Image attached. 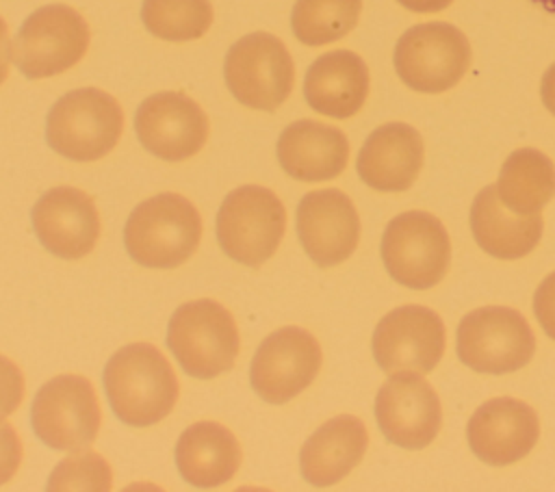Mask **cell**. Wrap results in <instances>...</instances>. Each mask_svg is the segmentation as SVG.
Masks as SVG:
<instances>
[{
    "label": "cell",
    "instance_id": "cell-7",
    "mask_svg": "<svg viewBox=\"0 0 555 492\" xmlns=\"http://www.w3.org/2000/svg\"><path fill=\"white\" fill-rule=\"evenodd\" d=\"M455 351L468 368L503 375L529 364L535 351V336L518 310L486 306L462 316L455 334Z\"/></svg>",
    "mask_w": 555,
    "mask_h": 492
},
{
    "label": "cell",
    "instance_id": "cell-27",
    "mask_svg": "<svg viewBox=\"0 0 555 492\" xmlns=\"http://www.w3.org/2000/svg\"><path fill=\"white\" fill-rule=\"evenodd\" d=\"M210 0H143L141 20L150 35L165 41L199 39L212 24Z\"/></svg>",
    "mask_w": 555,
    "mask_h": 492
},
{
    "label": "cell",
    "instance_id": "cell-18",
    "mask_svg": "<svg viewBox=\"0 0 555 492\" xmlns=\"http://www.w3.org/2000/svg\"><path fill=\"white\" fill-rule=\"evenodd\" d=\"M30 221L43 249L65 260L87 256L100 236L95 204L76 186L46 191L33 206Z\"/></svg>",
    "mask_w": 555,
    "mask_h": 492
},
{
    "label": "cell",
    "instance_id": "cell-5",
    "mask_svg": "<svg viewBox=\"0 0 555 492\" xmlns=\"http://www.w3.org/2000/svg\"><path fill=\"white\" fill-rule=\"evenodd\" d=\"M473 50L468 37L449 22L410 26L395 43L392 63L399 80L418 93H442L468 72Z\"/></svg>",
    "mask_w": 555,
    "mask_h": 492
},
{
    "label": "cell",
    "instance_id": "cell-33",
    "mask_svg": "<svg viewBox=\"0 0 555 492\" xmlns=\"http://www.w3.org/2000/svg\"><path fill=\"white\" fill-rule=\"evenodd\" d=\"M403 9L414 13H438L451 7L453 0H397Z\"/></svg>",
    "mask_w": 555,
    "mask_h": 492
},
{
    "label": "cell",
    "instance_id": "cell-22",
    "mask_svg": "<svg viewBox=\"0 0 555 492\" xmlns=\"http://www.w3.org/2000/svg\"><path fill=\"white\" fill-rule=\"evenodd\" d=\"M369 431L351 414L325 420L301 446V477L314 488H327L345 479L364 457Z\"/></svg>",
    "mask_w": 555,
    "mask_h": 492
},
{
    "label": "cell",
    "instance_id": "cell-2",
    "mask_svg": "<svg viewBox=\"0 0 555 492\" xmlns=\"http://www.w3.org/2000/svg\"><path fill=\"white\" fill-rule=\"evenodd\" d=\"M202 219L180 193H158L141 202L124 228L126 251L150 269H176L197 249Z\"/></svg>",
    "mask_w": 555,
    "mask_h": 492
},
{
    "label": "cell",
    "instance_id": "cell-31",
    "mask_svg": "<svg viewBox=\"0 0 555 492\" xmlns=\"http://www.w3.org/2000/svg\"><path fill=\"white\" fill-rule=\"evenodd\" d=\"M22 462V442L17 431L0 423V485H4L20 468Z\"/></svg>",
    "mask_w": 555,
    "mask_h": 492
},
{
    "label": "cell",
    "instance_id": "cell-4",
    "mask_svg": "<svg viewBox=\"0 0 555 492\" xmlns=\"http://www.w3.org/2000/svg\"><path fill=\"white\" fill-rule=\"evenodd\" d=\"M167 347L186 375L212 379L230 371L238 355L234 316L215 299L182 303L169 319Z\"/></svg>",
    "mask_w": 555,
    "mask_h": 492
},
{
    "label": "cell",
    "instance_id": "cell-30",
    "mask_svg": "<svg viewBox=\"0 0 555 492\" xmlns=\"http://www.w3.org/2000/svg\"><path fill=\"white\" fill-rule=\"evenodd\" d=\"M533 314L544 334L555 340V271L538 284L533 293Z\"/></svg>",
    "mask_w": 555,
    "mask_h": 492
},
{
    "label": "cell",
    "instance_id": "cell-3",
    "mask_svg": "<svg viewBox=\"0 0 555 492\" xmlns=\"http://www.w3.org/2000/svg\"><path fill=\"white\" fill-rule=\"evenodd\" d=\"M124 113L119 102L102 89L82 87L56 100L46 117L48 145L78 163L106 156L119 141Z\"/></svg>",
    "mask_w": 555,
    "mask_h": 492
},
{
    "label": "cell",
    "instance_id": "cell-11",
    "mask_svg": "<svg viewBox=\"0 0 555 492\" xmlns=\"http://www.w3.org/2000/svg\"><path fill=\"white\" fill-rule=\"evenodd\" d=\"M100 405L87 377L59 375L46 381L30 405L35 436L56 451L89 446L100 429Z\"/></svg>",
    "mask_w": 555,
    "mask_h": 492
},
{
    "label": "cell",
    "instance_id": "cell-20",
    "mask_svg": "<svg viewBox=\"0 0 555 492\" xmlns=\"http://www.w3.org/2000/svg\"><path fill=\"white\" fill-rule=\"evenodd\" d=\"M369 67L351 50H332L312 61L304 78L308 106L325 117H353L369 95Z\"/></svg>",
    "mask_w": 555,
    "mask_h": 492
},
{
    "label": "cell",
    "instance_id": "cell-10",
    "mask_svg": "<svg viewBox=\"0 0 555 492\" xmlns=\"http://www.w3.org/2000/svg\"><path fill=\"white\" fill-rule=\"evenodd\" d=\"M223 78L243 106L275 111L291 95L295 65L286 46L269 33L241 37L225 54Z\"/></svg>",
    "mask_w": 555,
    "mask_h": 492
},
{
    "label": "cell",
    "instance_id": "cell-12",
    "mask_svg": "<svg viewBox=\"0 0 555 492\" xmlns=\"http://www.w3.org/2000/svg\"><path fill=\"white\" fill-rule=\"evenodd\" d=\"M321 360V347L310 332L295 325L275 329L254 353L251 388L267 403H286L314 381Z\"/></svg>",
    "mask_w": 555,
    "mask_h": 492
},
{
    "label": "cell",
    "instance_id": "cell-8",
    "mask_svg": "<svg viewBox=\"0 0 555 492\" xmlns=\"http://www.w3.org/2000/svg\"><path fill=\"white\" fill-rule=\"evenodd\" d=\"M382 262L401 286L425 290L436 286L451 262V241L438 217L425 210L397 215L382 236Z\"/></svg>",
    "mask_w": 555,
    "mask_h": 492
},
{
    "label": "cell",
    "instance_id": "cell-26",
    "mask_svg": "<svg viewBox=\"0 0 555 492\" xmlns=\"http://www.w3.org/2000/svg\"><path fill=\"white\" fill-rule=\"evenodd\" d=\"M360 11L362 0H297L291 28L304 46H325L351 33Z\"/></svg>",
    "mask_w": 555,
    "mask_h": 492
},
{
    "label": "cell",
    "instance_id": "cell-15",
    "mask_svg": "<svg viewBox=\"0 0 555 492\" xmlns=\"http://www.w3.org/2000/svg\"><path fill=\"white\" fill-rule=\"evenodd\" d=\"M141 145L169 163L195 156L208 139V117L180 91H160L143 100L134 115Z\"/></svg>",
    "mask_w": 555,
    "mask_h": 492
},
{
    "label": "cell",
    "instance_id": "cell-24",
    "mask_svg": "<svg viewBox=\"0 0 555 492\" xmlns=\"http://www.w3.org/2000/svg\"><path fill=\"white\" fill-rule=\"evenodd\" d=\"M176 464L186 483L195 488H217L230 481L238 470L241 446L228 427L215 420H199L180 433Z\"/></svg>",
    "mask_w": 555,
    "mask_h": 492
},
{
    "label": "cell",
    "instance_id": "cell-34",
    "mask_svg": "<svg viewBox=\"0 0 555 492\" xmlns=\"http://www.w3.org/2000/svg\"><path fill=\"white\" fill-rule=\"evenodd\" d=\"M9 61H11V41H9V28L4 20L0 17V85L9 76Z\"/></svg>",
    "mask_w": 555,
    "mask_h": 492
},
{
    "label": "cell",
    "instance_id": "cell-23",
    "mask_svg": "<svg viewBox=\"0 0 555 492\" xmlns=\"http://www.w3.org/2000/svg\"><path fill=\"white\" fill-rule=\"evenodd\" d=\"M542 215H516L503 206L496 184L483 186L470 204V232L475 243L492 258L516 260L540 243Z\"/></svg>",
    "mask_w": 555,
    "mask_h": 492
},
{
    "label": "cell",
    "instance_id": "cell-28",
    "mask_svg": "<svg viewBox=\"0 0 555 492\" xmlns=\"http://www.w3.org/2000/svg\"><path fill=\"white\" fill-rule=\"evenodd\" d=\"M111 485H113L111 466L102 455L93 451H82L59 462L46 483L50 492H56V490L106 492L111 490Z\"/></svg>",
    "mask_w": 555,
    "mask_h": 492
},
{
    "label": "cell",
    "instance_id": "cell-16",
    "mask_svg": "<svg viewBox=\"0 0 555 492\" xmlns=\"http://www.w3.org/2000/svg\"><path fill=\"white\" fill-rule=\"evenodd\" d=\"M540 420L531 405L514 397H496L481 403L466 425L470 451L490 466H507L522 459L538 442Z\"/></svg>",
    "mask_w": 555,
    "mask_h": 492
},
{
    "label": "cell",
    "instance_id": "cell-29",
    "mask_svg": "<svg viewBox=\"0 0 555 492\" xmlns=\"http://www.w3.org/2000/svg\"><path fill=\"white\" fill-rule=\"evenodd\" d=\"M24 397V377L20 366L0 355V423L17 410Z\"/></svg>",
    "mask_w": 555,
    "mask_h": 492
},
{
    "label": "cell",
    "instance_id": "cell-25",
    "mask_svg": "<svg viewBox=\"0 0 555 492\" xmlns=\"http://www.w3.org/2000/svg\"><path fill=\"white\" fill-rule=\"evenodd\" d=\"M496 193L503 206L516 215H540L555 195V165L535 150H514L499 169Z\"/></svg>",
    "mask_w": 555,
    "mask_h": 492
},
{
    "label": "cell",
    "instance_id": "cell-35",
    "mask_svg": "<svg viewBox=\"0 0 555 492\" xmlns=\"http://www.w3.org/2000/svg\"><path fill=\"white\" fill-rule=\"evenodd\" d=\"M535 4H542L546 11H551V13H555V0H533Z\"/></svg>",
    "mask_w": 555,
    "mask_h": 492
},
{
    "label": "cell",
    "instance_id": "cell-17",
    "mask_svg": "<svg viewBox=\"0 0 555 492\" xmlns=\"http://www.w3.org/2000/svg\"><path fill=\"white\" fill-rule=\"evenodd\" d=\"M297 234L312 262L334 267L358 247L360 217L343 191H310L297 206Z\"/></svg>",
    "mask_w": 555,
    "mask_h": 492
},
{
    "label": "cell",
    "instance_id": "cell-9",
    "mask_svg": "<svg viewBox=\"0 0 555 492\" xmlns=\"http://www.w3.org/2000/svg\"><path fill=\"white\" fill-rule=\"evenodd\" d=\"M85 17L67 4H46L33 11L11 41V59L30 78H50L74 67L89 48Z\"/></svg>",
    "mask_w": 555,
    "mask_h": 492
},
{
    "label": "cell",
    "instance_id": "cell-21",
    "mask_svg": "<svg viewBox=\"0 0 555 492\" xmlns=\"http://www.w3.org/2000/svg\"><path fill=\"white\" fill-rule=\"evenodd\" d=\"M282 169L301 182L332 180L347 167L349 141L343 130L314 119L288 124L278 139Z\"/></svg>",
    "mask_w": 555,
    "mask_h": 492
},
{
    "label": "cell",
    "instance_id": "cell-19",
    "mask_svg": "<svg viewBox=\"0 0 555 492\" xmlns=\"http://www.w3.org/2000/svg\"><path fill=\"white\" fill-rule=\"evenodd\" d=\"M423 137L403 121H388L375 128L362 143L356 169L360 180L384 193L405 191L418 178L423 167Z\"/></svg>",
    "mask_w": 555,
    "mask_h": 492
},
{
    "label": "cell",
    "instance_id": "cell-6",
    "mask_svg": "<svg viewBox=\"0 0 555 492\" xmlns=\"http://www.w3.org/2000/svg\"><path fill=\"white\" fill-rule=\"evenodd\" d=\"M215 230L225 256L245 267H260L284 236L286 208L271 189L245 184L225 195Z\"/></svg>",
    "mask_w": 555,
    "mask_h": 492
},
{
    "label": "cell",
    "instance_id": "cell-32",
    "mask_svg": "<svg viewBox=\"0 0 555 492\" xmlns=\"http://www.w3.org/2000/svg\"><path fill=\"white\" fill-rule=\"evenodd\" d=\"M540 98H542V104L546 106V111L555 117V63L548 65L544 76H542Z\"/></svg>",
    "mask_w": 555,
    "mask_h": 492
},
{
    "label": "cell",
    "instance_id": "cell-14",
    "mask_svg": "<svg viewBox=\"0 0 555 492\" xmlns=\"http://www.w3.org/2000/svg\"><path fill=\"white\" fill-rule=\"evenodd\" d=\"M444 323L431 308L399 306L382 316L373 332V358L386 373H429L444 353Z\"/></svg>",
    "mask_w": 555,
    "mask_h": 492
},
{
    "label": "cell",
    "instance_id": "cell-1",
    "mask_svg": "<svg viewBox=\"0 0 555 492\" xmlns=\"http://www.w3.org/2000/svg\"><path fill=\"white\" fill-rule=\"evenodd\" d=\"M104 390L115 416L130 427L163 420L178 401V377L150 342H130L104 366Z\"/></svg>",
    "mask_w": 555,
    "mask_h": 492
},
{
    "label": "cell",
    "instance_id": "cell-13",
    "mask_svg": "<svg viewBox=\"0 0 555 492\" xmlns=\"http://www.w3.org/2000/svg\"><path fill=\"white\" fill-rule=\"evenodd\" d=\"M375 420L395 446L425 449L442 423L440 399L423 373L397 371L377 390Z\"/></svg>",
    "mask_w": 555,
    "mask_h": 492
}]
</instances>
